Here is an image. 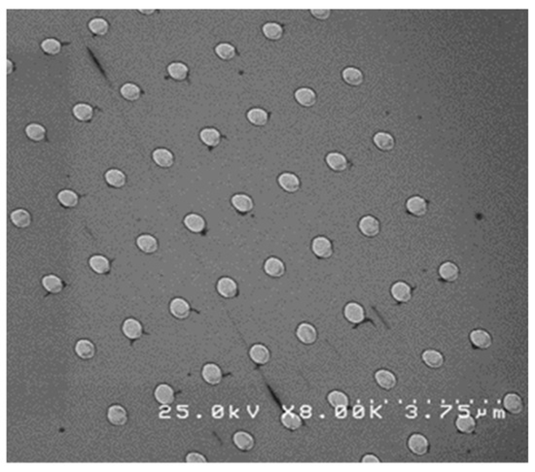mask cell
<instances>
[{
	"instance_id": "cell-1",
	"label": "cell",
	"mask_w": 535,
	"mask_h": 472,
	"mask_svg": "<svg viewBox=\"0 0 535 472\" xmlns=\"http://www.w3.org/2000/svg\"><path fill=\"white\" fill-rule=\"evenodd\" d=\"M312 250L314 254L321 259H328L333 254L332 244L324 236H317L313 240Z\"/></svg>"
},
{
	"instance_id": "cell-2",
	"label": "cell",
	"mask_w": 535,
	"mask_h": 472,
	"mask_svg": "<svg viewBox=\"0 0 535 472\" xmlns=\"http://www.w3.org/2000/svg\"><path fill=\"white\" fill-rule=\"evenodd\" d=\"M216 289L219 294L224 298H233L238 294V284L230 277L219 279Z\"/></svg>"
},
{
	"instance_id": "cell-3",
	"label": "cell",
	"mask_w": 535,
	"mask_h": 472,
	"mask_svg": "<svg viewBox=\"0 0 535 472\" xmlns=\"http://www.w3.org/2000/svg\"><path fill=\"white\" fill-rule=\"evenodd\" d=\"M296 335L298 339L305 345H311L316 342L317 332L316 327L309 323H302L297 327Z\"/></svg>"
},
{
	"instance_id": "cell-4",
	"label": "cell",
	"mask_w": 535,
	"mask_h": 472,
	"mask_svg": "<svg viewBox=\"0 0 535 472\" xmlns=\"http://www.w3.org/2000/svg\"><path fill=\"white\" fill-rule=\"evenodd\" d=\"M278 181H279L281 189L291 194L296 193L300 189V186H301V182L298 178V176L290 172H284L280 174Z\"/></svg>"
},
{
	"instance_id": "cell-5",
	"label": "cell",
	"mask_w": 535,
	"mask_h": 472,
	"mask_svg": "<svg viewBox=\"0 0 535 472\" xmlns=\"http://www.w3.org/2000/svg\"><path fill=\"white\" fill-rule=\"evenodd\" d=\"M264 270L270 277L280 278L285 273V266L280 259L276 256H271L264 264Z\"/></svg>"
},
{
	"instance_id": "cell-6",
	"label": "cell",
	"mask_w": 535,
	"mask_h": 472,
	"mask_svg": "<svg viewBox=\"0 0 535 472\" xmlns=\"http://www.w3.org/2000/svg\"><path fill=\"white\" fill-rule=\"evenodd\" d=\"M346 319L353 323V324H359L363 322L365 318L364 309L363 307L356 303H348L343 310Z\"/></svg>"
},
{
	"instance_id": "cell-7",
	"label": "cell",
	"mask_w": 535,
	"mask_h": 472,
	"mask_svg": "<svg viewBox=\"0 0 535 472\" xmlns=\"http://www.w3.org/2000/svg\"><path fill=\"white\" fill-rule=\"evenodd\" d=\"M204 380L209 385H217L222 380V371L221 368L215 363H207L202 371Z\"/></svg>"
},
{
	"instance_id": "cell-8",
	"label": "cell",
	"mask_w": 535,
	"mask_h": 472,
	"mask_svg": "<svg viewBox=\"0 0 535 472\" xmlns=\"http://www.w3.org/2000/svg\"><path fill=\"white\" fill-rule=\"evenodd\" d=\"M170 313L177 319H186L189 317L191 308L189 303L181 297H176L171 301L170 304Z\"/></svg>"
},
{
	"instance_id": "cell-9",
	"label": "cell",
	"mask_w": 535,
	"mask_h": 472,
	"mask_svg": "<svg viewBox=\"0 0 535 472\" xmlns=\"http://www.w3.org/2000/svg\"><path fill=\"white\" fill-rule=\"evenodd\" d=\"M295 99L296 101L304 106V107H312L316 104V94L315 91H313L310 88H300L295 92Z\"/></svg>"
},
{
	"instance_id": "cell-10",
	"label": "cell",
	"mask_w": 535,
	"mask_h": 472,
	"mask_svg": "<svg viewBox=\"0 0 535 472\" xmlns=\"http://www.w3.org/2000/svg\"><path fill=\"white\" fill-rule=\"evenodd\" d=\"M231 202L233 206H234V208L237 211L241 212V213H248L254 207V202H253L252 198L249 195H247V194H235L232 197Z\"/></svg>"
},
{
	"instance_id": "cell-11",
	"label": "cell",
	"mask_w": 535,
	"mask_h": 472,
	"mask_svg": "<svg viewBox=\"0 0 535 472\" xmlns=\"http://www.w3.org/2000/svg\"><path fill=\"white\" fill-rule=\"evenodd\" d=\"M359 229L365 236L374 237L379 231V224L373 216H365L359 222Z\"/></svg>"
},
{
	"instance_id": "cell-12",
	"label": "cell",
	"mask_w": 535,
	"mask_h": 472,
	"mask_svg": "<svg viewBox=\"0 0 535 472\" xmlns=\"http://www.w3.org/2000/svg\"><path fill=\"white\" fill-rule=\"evenodd\" d=\"M249 357L254 363L263 365L270 361L271 354L265 345L254 344L249 350Z\"/></svg>"
},
{
	"instance_id": "cell-13",
	"label": "cell",
	"mask_w": 535,
	"mask_h": 472,
	"mask_svg": "<svg viewBox=\"0 0 535 472\" xmlns=\"http://www.w3.org/2000/svg\"><path fill=\"white\" fill-rule=\"evenodd\" d=\"M233 441L236 447L241 451H250L254 447V438L246 432H238L233 436Z\"/></svg>"
},
{
	"instance_id": "cell-14",
	"label": "cell",
	"mask_w": 535,
	"mask_h": 472,
	"mask_svg": "<svg viewBox=\"0 0 535 472\" xmlns=\"http://www.w3.org/2000/svg\"><path fill=\"white\" fill-rule=\"evenodd\" d=\"M408 446L413 454L423 456L428 450V441L425 436L415 434L409 438Z\"/></svg>"
},
{
	"instance_id": "cell-15",
	"label": "cell",
	"mask_w": 535,
	"mask_h": 472,
	"mask_svg": "<svg viewBox=\"0 0 535 472\" xmlns=\"http://www.w3.org/2000/svg\"><path fill=\"white\" fill-rule=\"evenodd\" d=\"M142 326L141 324L133 318L126 320L123 324V332L130 339H138L142 335Z\"/></svg>"
},
{
	"instance_id": "cell-16",
	"label": "cell",
	"mask_w": 535,
	"mask_h": 472,
	"mask_svg": "<svg viewBox=\"0 0 535 472\" xmlns=\"http://www.w3.org/2000/svg\"><path fill=\"white\" fill-rule=\"evenodd\" d=\"M110 423L114 425H123L128 421V414L121 405H112L107 411Z\"/></svg>"
},
{
	"instance_id": "cell-17",
	"label": "cell",
	"mask_w": 535,
	"mask_h": 472,
	"mask_svg": "<svg viewBox=\"0 0 535 472\" xmlns=\"http://www.w3.org/2000/svg\"><path fill=\"white\" fill-rule=\"evenodd\" d=\"M136 244L137 247L146 254H153L158 250L159 244L157 239L150 234L140 235L136 240Z\"/></svg>"
},
{
	"instance_id": "cell-18",
	"label": "cell",
	"mask_w": 535,
	"mask_h": 472,
	"mask_svg": "<svg viewBox=\"0 0 535 472\" xmlns=\"http://www.w3.org/2000/svg\"><path fill=\"white\" fill-rule=\"evenodd\" d=\"M153 159L160 167L163 168H169L174 162V157L171 152L164 148H160L153 152Z\"/></svg>"
},
{
	"instance_id": "cell-19",
	"label": "cell",
	"mask_w": 535,
	"mask_h": 472,
	"mask_svg": "<svg viewBox=\"0 0 535 472\" xmlns=\"http://www.w3.org/2000/svg\"><path fill=\"white\" fill-rule=\"evenodd\" d=\"M154 396L159 403L168 405L174 400V391L168 384H161L156 388Z\"/></svg>"
},
{
	"instance_id": "cell-20",
	"label": "cell",
	"mask_w": 535,
	"mask_h": 472,
	"mask_svg": "<svg viewBox=\"0 0 535 472\" xmlns=\"http://www.w3.org/2000/svg\"><path fill=\"white\" fill-rule=\"evenodd\" d=\"M392 296L400 303H406L411 298V288L404 282H397L391 288Z\"/></svg>"
},
{
	"instance_id": "cell-21",
	"label": "cell",
	"mask_w": 535,
	"mask_h": 472,
	"mask_svg": "<svg viewBox=\"0 0 535 472\" xmlns=\"http://www.w3.org/2000/svg\"><path fill=\"white\" fill-rule=\"evenodd\" d=\"M184 225L190 231L200 233L206 228V221L202 216L192 213L184 218Z\"/></svg>"
},
{
	"instance_id": "cell-22",
	"label": "cell",
	"mask_w": 535,
	"mask_h": 472,
	"mask_svg": "<svg viewBox=\"0 0 535 472\" xmlns=\"http://www.w3.org/2000/svg\"><path fill=\"white\" fill-rule=\"evenodd\" d=\"M75 352L79 358L83 360H89L95 356L96 349L91 341L87 339H81L75 345Z\"/></svg>"
},
{
	"instance_id": "cell-23",
	"label": "cell",
	"mask_w": 535,
	"mask_h": 472,
	"mask_svg": "<svg viewBox=\"0 0 535 472\" xmlns=\"http://www.w3.org/2000/svg\"><path fill=\"white\" fill-rule=\"evenodd\" d=\"M407 209L415 216H423L427 211L426 201L421 196H413L407 201Z\"/></svg>"
},
{
	"instance_id": "cell-24",
	"label": "cell",
	"mask_w": 535,
	"mask_h": 472,
	"mask_svg": "<svg viewBox=\"0 0 535 472\" xmlns=\"http://www.w3.org/2000/svg\"><path fill=\"white\" fill-rule=\"evenodd\" d=\"M470 339L476 347L480 349H486L491 345V337L483 329H476L470 333Z\"/></svg>"
},
{
	"instance_id": "cell-25",
	"label": "cell",
	"mask_w": 535,
	"mask_h": 472,
	"mask_svg": "<svg viewBox=\"0 0 535 472\" xmlns=\"http://www.w3.org/2000/svg\"><path fill=\"white\" fill-rule=\"evenodd\" d=\"M89 265H90L91 268L97 274H105V273H107L109 271V261L105 256H103L101 254L93 255L89 260Z\"/></svg>"
},
{
	"instance_id": "cell-26",
	"label": "cell",
	"mask_w": 535,
	"mask_h": 472,
	"mask_svg": "<svg viewBox=\"0 0 535 472\" xmlns=\"http://www.w3.org/2000/svg\"><path fill=\"white\" fill-rule=\"evenodd\" d=\"M326 162L331 169L337 171V172H341L346 170L348 166V160L346 157L340 153H336V152L330 153L327 155Z\"/></svg>"
},
{
	"instance_id": "cell-27",
	"label": "cell",
	"mask_w": 535,
	"mask_h": 472,
	"mask_svg": "<svg viewBox=\"0 0 535 472\" xmlns=\"http://www.w3.org/2000/svg\"><path fill=\"white\" fill-rule=\"evenodd\" d=\"M247 120L256 126H263L267 124L269 121V114L262 108H252L247 112Z\"/></svg>"
},
{
	"instance_id": "cell-28",
	"label": "cell",
	"mask_w": 535,
	"mask_h": 472,
	"mask_svg": "<svg viewBox=\"0 0 535 472\" xmlns=\"http://www.w3.org/2000/svg\"><path fill=\"white\" fill-rule=\"evenodd\" d=\"M375 379L377 384L386 390H390L396 385V378L392 372L386 369H380L376 372Z\"/></svg>"
},
{
	"instance_id": "cell-29",
	"label": "cell",
	"mask_w": 535,
	"mask_h": 472,
	"mask_svg": "<svg viewBox=\"0 0 535 472\" xmlns=\"http://www.w3.org/2000/svg\"><path fill=\"white\" fill-rule=\"evenodd\" d=\"M341 75L343 81L349 85L356 87L363 83V74L355 67H347Z\"/></svg>"
},
{
	"instance_id": "cell-30",
	"label": "cell",
	"mask_w": 535,
	"mask_h": 472,
	"mask_svg": "<svg viewBox=\"0 0 535 472\" xmlns=\"http://www.w3.org/2000/svg\"><path fill=\"white\" fill-rule=\"evenodd\" d=\"M200 138L206 145L216 147L221 141V134L216 128L207 127L201 132Z\"/></svg>"
},
{
	"instance_id": "cell-31",
	"label": "cell",
	"mask_w": 535,
	"mask_h": 472,
	"mask_svg": "<svg viewBox=\"0 0 535 472\" xmlns=\"http://www.w3.org/2000/svg\"><path fill=\"white\" fill-rule=\"evenodd\" d=\"M503 404H504V407L506 408V410L510 412L512 414H519V413L523 411V404L522 399L519 396L515 395V394L507 395L504 398Z\"/></svg>"
},
{
	"instance_id": "cell-32",
	"label": "cell",
	"mask_w": 535,
	"mask_h": 472,
	"mask_svg": "<svg viewBox=\"0 0 535 472\" xmlns=\"http://www.w3.org/2000/svg\"><path fill=\"white\" fill-rule=\"evenodd\" d=\"M281 424H283L287 430L290 431H296L302 425V419L300 416L294 412H285L280 417Z\"/></svg>"
},
{
	"instance_id": "cell-33",
	"label": "cell",
	"mask_w": 535,
	"mask_h": 472,
	"mask_svg": "<svg viewBox=\"0 0 535 472\" xmlns=\"http://www.w3.org/2000/svg\"><path fill=\"white\" fill-rule=\"evenodd\" d=\"M11 221L16 227L20 229H25L30 225L31 218L26 210L18 209L11 213Z\"/></svg>"
},
{
	"instance_id": "cell-34",
	"label": "cell",
	"mask_w": 535,
	"mask_h": 472,
	"mask_svg": "<svg viewBox=\"0 0 535 472\" xmlns=\"http://www.w3.org/2000/svg\"><path fill=\"white\" fill-rule=\"evenodd\" d=\"M423 360L431 368H439L444 363L442 354L436 350H426L424 352Z\"/></svg>"
},
{
	"instance_id": "cell-35",
	"label": "cell",
	"mask_w": 535,
	"mask_h": 472,
	"mask_svg": "<svg viewBox=\"0 0 535 472\" xmlns=\"http://www.w3.org/2000/svg\"><path fill=\"white\" fill-rule=\"evenodd\" d=\"M262 30L265 37L272 41H278L283 35V28L278 23H267L263 25Z\"/></svg>"
},
{
	"instance_id": "cell-36",
	"label": "cell",
	"mask_w": 535,
	"mask_h": 472,
	"mask_svg": "<svg viewBox=\"0 0 535 472\" xmlns=\"http://www.w3.org/2000/svg\"><path fill=\"white\" fill-rule=\"evenodd\" d=\"M439 274L444 280L453 282L458 277V268L454 264L447 262L439 268Z\"/></svg>"
},
{
	"instance_id": "cell-37",
	"label": "cell",
	"mask_w": 535,
	"mask_h": 472,
	"mask_svg": "<svg viewBox=\"0 0 535 472\" xmlns=\"http://www.w3.org/2000/svg\"><path fill=\"white\" fill-rule=\"evenodd\" d=\"M42 285L44 289L51 293H59L63 288L61 279L56 275H46L43 277Z\"/></svg>"
},
{
	"instance_id": "cell-38",
	"label": "cell",
	"mask_w": 535,
	"mask_h": 472,
	"mask_svg": "<svg viewBox=\"0 0 535 472\" xmlns=\"http://www.w3.org/2000/svg\"><path fill=\"white\" fill-rule=\"evenodd\" d=\"M170 77L176 81H183L188 75V67L181 62H173L168 66Z\"/></svg>"
},
{
	"instance_id": "cell-39",
	"label": "cell",
	"mask_w": 535,
	"mask_h": 472,
	"mask_svg": "<svg viewBox=\"0 0 535 472\" xmlns=\"http://www.w3.org/2000/svg\"><path fill=\"white\" fill-rule=\"evenodd\" d=\"M374 143L381 151H390L394 147V139L387 133H377L374 136Z\"/></svg>"
},
{
	"instance_id": "cell-40",
	"label": "cell",
	"mask_w": 535,
	"mask_h": 472,
	"mask_svg": "<svg viewBox=\"0 0 535 472\" xmlns=\"http://www.w3.org/2000/svg\"><path fill=\"white\" fill-rule=\"evenodd\" d=\"M105 180L114 188H122L126 184V176L119 169H110L105 173Z\"/></svg>"
},
{
	"instance_id": "cell-41",
	"label": "cell",
	"mask_w": 535,
	"mask_h": 472,
	"mask_svg": "<svg viewBox=\"0 0 535 472\" xmlns=\"http://www.w3.org/2000/svg\"><path fill=\"white\" fill-rule=\"evenodd\" d=\"M73 115L79 121H89L93 117V108L89 104L79 103L73 107Z\"/></svg>"
},
{
	"instance_id": "cell-42",
	"label": "cell",
	"mask_w": 535,
	"mask_h": 472,
	"mask_svg": "<svg viewBox=\"0 0 535 472\" xmlns=\"http://www.w3.org/2000/svg\"><path fill=\"white\" fill-rule=\"evenodd\" d=\"M25 134L28 138L33 141H41L44 139L46 131L45 128L38 123H30L25 128Z\"/></svg>"
},
{
	"instance_id": "cell-43",
	"label": "cell",
	"mask_w": 535,
	"mask_h": 472,
	"mask_svg": "<svg viewBox=\"0 0 535 472\" xmlns=\"http://www.w3.org/2000/svg\"><path fill=\"white\" fill-rule=\"evenodd\" d=\"M215 53L221 60L231 61L236 56V49L229 43H221L216 46Z\"/></svg>"
},
{
	"instance_id": "cell-44",
	"label": "cell",
	"mask_w": 535,
	"mask_h": 472,
	"mask_svg": "<svg viewBox=\"0 0 535 472\" xmlns=\"http://www.w3.org/2000/svg\"><path fill=\"white\" fill-rule=\"evenodd\" d=\"M328 402L330 403V405H332L333 407H339V406H346L348 407L349 406V398L347 397L346 394H343L342 392L340 391H333L331 392L328 395Z\"/></svg>"
},
{
	"instance_id": "cell-45",
	"label": "cell",
	"mask_w": 535,
	"mask_h": 472,
	"mask_svg": "<svg viewBox=\"0 0 535 472\" xmlns=\"http://www.w3.org/2000/svg\"><path fill=\"white\" fill-rule=\"evenodd\" d=\"M58 199L65 207H74L78 203V195L70 190H63L60 192Z\"/></svg>"
},
{
	"instance_id": "cell-46",
	"label": "cell",
	"mask_w": 535,
	"mask_h": 472,
	"mask_svg": "<svg viewBox=\"0 0 535 472\" xmlns=\"http://www.w3.org/2000/svg\"><path fill=\"white\" fill-rule=\"evenodd\" d=\"M455 425L456 427L458 428V431H461L462 433L464 434H471L475 430V421L474 419L470 416H461L457 418L456 422H455Z\"/></svg>"
},
{
	"instance_id": "cell-47",
	"label": "cell",
	"mask_w": 535,
	"mask_h": 472,
	"mask_svg": "<svg viewBox=\"0 0 535 472\" xmlns=\"http://www.w3.org/2000/svg\"><path fill=\"white\" fill-rule=\"evenodd\" d=\"M121 95L124 97V98L130 100V101H134L136 99H138L140 97V89L134 84H131V83H128V84H125L121 88Z\"/></svg>"
},
{
	"instance_id": "cell-48",
	"label": "cell",
	"mask_w": 535,
	"mask_h": 472,
	"mask_svg": "<svg viewBox=\"0 0 535 472\" xmlns=\"http://www.w3.org/2000/svg\"><path fill=\"white\" fill-rule=\"evenodd\" d=\"M89 28L91 31L97 35H104L108 30V24L105 20L97 18L89 23Z\"/></svg>"
},
{
	"instance_id": "cell-49",
	"label": "cell",
	"mask_w": 535,
	"mask_h": 472,
	"mask_svg": "<svg viewBox=\"0 0 535 472\" xmlns=\"http://www.w3.org/2000/svg\"><path fill=\"white\" fill-rule=\"evenodd\" d=\"M42 50L49 55H57L61 51V43L53 38L46 39L41 44Z\"/></svg>"
},
{
	"instance_id": "cell-50",
	"label": "cell",
	"mask_w": 535,
	"mask_h": 472,
	"mask_svg": "<svg viewBox=\"0 0 535 472\" xmlns=\"http://www.w3.org/2000/svg\"><path fill=\"white\" fill-rule=\"evenodd\" d=\"M186 461L189 463L195 462H207V458L198 452H191L186 456Z\"/></svg>"
},
{
	"instance_id": "cell-51",
	"label": "cell",
	"mask_w": 535,
	"mask_h": 472,
	"mask_svg": "<svg viewBox=\"0 0 535 472\" xmlns=\"http://www.w3.org/2000/svg\"><path fill=\"white\" fill-rule=\"evenodd\" d=\"M311 13L313 14V16H315L316 19L318 20H326L330 16V10H322V9H316V10H311Z\"/></svg>"
},
{
	"instance_id": "cell-52",
	"label": "cell",
	"mask_w": 535,
	"mask_h": 472,
	"mask_svg": "<svg viewBox=\"0 0 535 472\" xmlns=\"http://www.w3.org/2000/svg\"><path fill=\"white\" fill-rule=\"evenodd\" d=\"M353 416L356 419H362L365 416V409L362 405H355L353 410Z\"/></svg>"
},
{
	"instance_id": "cell-53",
	"label": "cell",
	"mask_w": 535,
	"mask_h": 472,
	"mask_svg": "<svg viewBox=\"0 0 535 472\" xmlns=\"http://www.w3.org/2000/svg\"><path fill=\"white\" fill-rule=\"evenodd\" d=\"M335 415L338 419H345L348 416V409L346 406H339L335 408Z\"/></svg>"
},
{
	"instance_id": "cell-54",
	"label": "cell",
	"mask_w": 535,
	"mask_h": 472,
	"mask_svg": "<svg viewBox=\"0 0 535 472\" xmlns=\"http://www.w3.org/2000/svg\"><path fill=\"white\" fill-rule=\"evenodd\" d=\"M223 414H224V409H223L222 406L216 405V406L213 407L212 416H214L215 418H221V417H223Z\"/></svg>"
},
{
	"instance_id": "cell-55",
	"label": "cell",
	"mask_w": 535,
	"mask_h": 472,
	"mask_svg": "<svg viewBox=\"0 0 535 472\" xmlns=\"http://www.w3.org/2000/svg\"><path fill=\"white\" fill-rule=\"evenodd\" d=\"M361 461H362V462H379V460L377 459L376 456L370 454V455H366V456H364V457L362 458Z\"/></svg>"
}]
</instances>
